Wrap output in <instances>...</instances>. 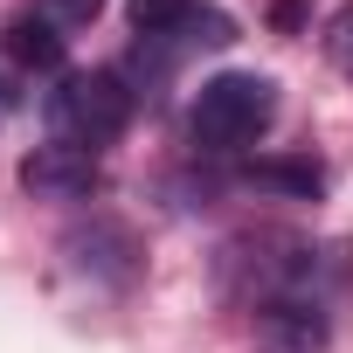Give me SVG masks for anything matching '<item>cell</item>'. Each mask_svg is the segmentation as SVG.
Here are the masks:
<instances>
[{
	"mask_svg": "<svg viewBox=\"0 0 353 353\" xmlns=\"http://www.w3.org/2000/svg\"><path fill=\"white\" fill-rule=\"evenodd\" d=\"M277 118V83L256 70H222L188 104V139L201 152H250Z\"/></svg>",
	"mask_w": 353,
	"mask_h": 353,
	"instance_id": "1",
	"label": "cell"
},
{
	"mask_svg": "<svg viewBox=\"0 0 353 353\" xmlns=\"http://www.w3.org/2000/svg\"><path fill=\"white\" fill-rule=\"evenodd\" d=\"M132 125V83L118 70H70L49 90V132L63 145H90L104 152L118 132Z\"/></svg>",
	"mask_w": 353,
	"mask_h": 353,
	"instance_id": "2",
	"label": "cell"
},
{
	"mask_svg": "<svg viewBox=\"0 0 353 353\" xmlns=\"http://www.w3.org/2000/svg\"><path fill=\"white\" fill-rule=\"evenodd\" d=\"M97 181H104V166H97L90 145H63V139H49V145H35V152L21 159V188H28L35 201H83Z\"/></svg>",
	"mask_w": 353,
	"mask_h": 353,
	"instance_id": "3",
	"label": "cell"
},
{
	"mask_svg": "<svg viewBox=\"0 0 353 353\" xmlns=\"http://www.w3.org/2000/svg\"><path fill=\"white\" fill-rule=\"evenodd\" d=\"M63 250H70V263H77L83 277L118 284V291H125V284L139 277V263H145V256H139V236H132L125 222H111V215H90V229H77Z\"/></svg>",
	"mask_w": 353,
	"mask_h": 353,
	"instance_id": "4",
	"label": "cell"
},
{
	"mask_svg": "<svg viewBox=\"0 0 353 353\" xmlns=\"http://www.w3.org/2000/svg\"><path fill=\"white\" fill-rule=\"evenodd\" d=\"M8 49H14V63H28V70H63V35H56L49 14H14V21H8Z\"/></svg>",
	"mask_w": 353,
	"mask_h": 353,
	"instance_id": "5",
	"label": "cell"
},
{
	"mask_svg": "<svg viewBox=\"0 0 353 353\" xmlns=\"http://www.w3.org/2000/svg\"><path fill=\"white\" fill-rule=\"evenodd\" d=\"M256 181L291 188V194H319V181H325V173H319L312 159H277V166H256Z\"/></svg>",
	"mask_w": 353,
	"mask_h": 353,
	"instance_id": "6",
	"label": "cell"
},
{
	"mask_svg": "<svg viewBox=\"0 0 353 353\" xmlns=\"http://www.w3.org/2000/svg\"><path fill=\"white\" fill-rule=\"evenodd\" d=\"M319 42H325L332 70H346V77H353V0H346V8H339V14L325 21V35H319Z\"/></svg>",
	"mask_w": 353,
	"mask_h": 353,
	"instance_id": "7",
	"label": "cell"
},
{
	"mask_svg": "<svg viewBox=\"0 0 353 353\" xmlns=\"http://www.w3.org/2000/svg\"><path fill=\"white\" fill-rule=\"evenodd\" d=\"M97 8H104V0H56V14H63V21H90Z\"/></svg>",
	"mask_w": 353,
	"mask_h": 353,
	"instance_id": "8",
	"label": "cell"
}]
</instances>
